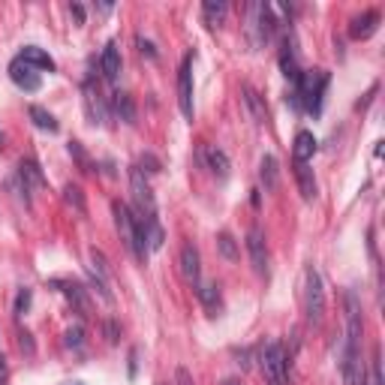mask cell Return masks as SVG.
<instances>
[{
  "instance_id": "1",
  "label": "cell",
  "mask_w": 385,
  "mask_h": 385,
  "mask_svg": "<svg viewBox=\"0 0 385 385\" xmlns=\"http://www.w3.org/2000/svg\"><path fill=\"white\" fill-rule=\"evenodd\" d=\"M328 82H331V75H328L325 70H307V73L301 70V75L295 78V90H292V103L307 109L310 115H319L322 94H325Z\"/></svg>"
},
{
  "instance_id": "2",
  "label": "cell",
  "mask_w": 385,
  "mask_h": 385,
  "mask_svg": "<svg viewBox=\"0 0 385 385\" xmlns=\"http://www.w3.org/2000/svg\"><path fill=\"white\" fill-rule=\"evenodd\" d=\"M259 367H262L265 385H289V355L280 341H271L259 353Z\"/></svg>"
},
{
  "instance_id": "3",
  "label": "cell",
  "mask_w": 385,
  "mask_h": 385,
  "mask_svg": "<svg viewBox=\"0 0 385 385\" xmlns=\"http://www.w3.org/2000/svg\"><path fill=\"white\" fill-rule=\"evenodd\" d=\"M304 316H307L310 325H319L325 316V289H322V277L313 265L304 271Z\"/></svg>"
},
{
  "instance_id": "4",
  "label": "cell",
  "mask_w": 385,
  "mask_h": 385,
  "mask_svg": "<svg viewBox=\"0 0 385 385\" xmlns=\"http://www.w3.org/2000/svg\"><path fill=\"white\" fill-rule=\"evenodd\" d=\"M115 223H118V232H121L123 247H127V250L139 259V262H145L148 253H145V247L139 241V223H135V214L127 205H121V202H115Z\"/></svg>"
},
{
  "instance_id": "5",
  "label": "cell",
  "mask_w": 385,
  "mask_h": 385,
  "mask_svg": "<svg viewBox=\"0 0 385 385\" xmlns=\"http://www.w3.org/2000/svg\"><path fill=\"white\" fill-rule=\"evenodd\" d=\"M250 25H247V30H250L253 37V45H265L271 42V37H274L277 30V18H274V6L268 4H250Z\"/></svg>"
},
{
  "instance_id": "6",
  "label": "cell",
  "mask_w": 385,
  "mask_h": 385,
  "mask_svg": "<svg viewBox=\"0 0 385 385\" xmlns=\"http://www.w3.org/2000/svg\"><path fill=\"white\" fill-rule=\"evenodd\" d=\"M130 190H133V199L139 211H135V217H157V199H154V190L151 184L145 181V172L139 169H133L130 172Z\"/></svg>"
},
{
  "instance_id": "7",
  "label": "cell",
  "mask_w": 385,
  "mask_h": 385,
  "mask_svg": "<svg viewBox=\"0 0 385 385\" xmlns=\"http://www.w3.org/2000/svg\"><path fill=\"white\" fill-rule=\"evenodd\" d=\"M178 106L181 115L192 121V54H187L178 70Z\"/></svg>"
},
{
  "instance_id": "8",
  "label": "cell",
  "mask_w": 385,
  "mask_h": 385,
  "mask_svg": "<svg viewBox=\"0 0 385 385\" xmlns=\"http://www.w3.org/2000/svg\"><path fill=\"white\" fill-rule=\"evenodd\" d=\"M247 253H250L256 274H268V247H265V235L259 226H253V229L247 232Z\"/></svg>"
},
{
  "instance_id": "9",
  "label": "cell",
  "mask_w": 385,
  "mask_h": 385,
  "mask_svg": "<svg viewBox=\"0 0 385 385\" xmlns=\"http://www.w3.org/2000/svg\"><path fill=\"white\" fill-rule=\"evenodd\" d=\"M9 78H13V85H18L21 90H39V85H42V78H39V73L33 70V66H28L25 61H13L9 63Z\"/></svg>"
},
{
  "instance_id": "10",
  "label": "cell",
  "mask_w": 385,
  "mask_h": 385,
  "mask_svg": "<svg viewBox=\"0 0 385 385\" xmlns=\"http://www.w3.org/2000/svg\"><path fill=\"white\" fill-rule=\"evenodd\" d=\"M181 274L190 286H199V277H202V259H199V250L196 244H184L181 247Z\"/></svg>"
},
{
  "instance_id": "11",
  "label": "cell",
  "mask_w": 385,
  "mask_h": 385,
  "mask_svg": "<svg viewBox=\"0 0 385 385\" xmlns=\"http://www.w3.org/2000/svg\"><path fill=\"white\" fill-rule=\"evenodd\" d=\"M54 286H58L63 295H66V301L73 304V307L82 313V316H87L90 313V301H87V289L82 286V283H75V280H54Z\"/></svg>"
},
{
  "instance_id": "12",
  "label": "cell",
  "mask_w": 385,
  "mask_h": 385,
  "mask_svg": "<svg viewBox=\"0 0 385 385\" xmlns=\"http://www.w3.org/2000/svg\"><path fill=\"white\" fill-rule=\"evenodd\" d=\"M379 13L377 9H367V13H361V16H355L353 21H349V37L353 39H367V37H373L377 33V28H379Z\"/></svg>"
},
{
  "instance_id": "13",
  "label": "cell",
  "mask_w": 385,
  "mask_h": 385,
  "mask_svg": "<svg viewBox=\"0 0 385 385\" xmlns=\"http://www.w3.org/2000/svg\"><path fill=\"white\" fill-rule=\"evenodd\" d=\"M18 61H25L28 66H33V70H45V73H54L58 70V63H54V58L45 49H39V45H25V49L18 51Z\"/></svg>"
},
{
  "instance_id": "14",
  "label": "cell",
  "mask_w": 385,
  "mask_h": 385,
  "mask_svg": "<svg viewBox=\"0 0 385 385\" xmlns=\"http://www.w3.org/2000/svg\"><path fill=\"white\" fill-rule=\"evenodd\" d=\"M18 181H21V190L30 192V190H42L45 187V175H42V169L37 160H21L18 163Z\"/></svg>"
},
{
  "instance_id": "15",
  "label": "cell",
  "mask_w": 385,
  "mask_h": 385,
  "mask_svg": "<svg viewBox=\"0 0 385 385\" xmlns=\"http://www.w3.org/2000/svg\"><path fill=\"white\" fill-rule=\"evenodd\" d=\"M85 109H87V118L90 123H106L109 121V103L94 90V85H85Z\"/></svg>"
},
{
  "instance_id": "16",
  "label": "cell",
  "mask_w": 385,
  "mask_h": 385,
  "mask_svg": "<svg viewBox=\"0 0 385 385\" xmlns=\"http://www.w3.org/2000/svg\"><path fill=\"white\" fill-rule=\"evenodd\" d=\"M280 66H283V75L286 78H295L301 75V70H298V51H295V39H292V33H286L283 37V45H280Z\"/></svg>"
},
{
  "instance_id": "17",
  "label": "cell",
  "mask_w": 385,
  "mask_h": 385,
  "mask_svg": "<svg viewBox=\"0 0 385 385\" xmlns=\"http://www.w3.org/2000/svg\"><path fill=\"white\" fill-rule=\"evenodd\" d=\"M99 70H103L106 82H118V75H121V51H118V42H106L103 54H99Z\"/></svg>"
},
{
  "instance_id": "18",
  "label": "cell",
  "mask_w": 385,
  "mask_h": 385,
  "mask_svg": "<svg viewBox=\"0 0 385 385\" xmlns=\"http://www.w3.org/2000/svg\"><path fill=\"white\" fill-rule=\"evenodd\" d=\"M196 295H199V301H202V307L208 310V316H220L223 298H220V286H217V283H199V286H196Z\"/></svg>"
},
{
  "instance_id": "19",
  "label": "cell",
  "mask_w": 385,
  "mask_h": 385,
  "mask_svg": "<svg viewBox=\"0 0 385 385\" xmlns=\"http://www.w3.org/2000/svg\"><path fill=\"white\" fill-rule=\"evenodd\" d=\"M259 181H262L265 192H274L280 187V163H277V157H271V154L262 157V163H259Z\"/></svg>"
},
{
  "instance_id": "20",
  "label": "cell",
  "mask_w": 385,
  "mask_h": 385,
  "mask_svg": "<svg viewBox=\"0 0 385 385\" xmlns=\"http://www.w3.org/2000/svg\"><path fill=\"white\" fill-rule=\"evenodd\" d=\"M111 109H115V115L123 123H135V118H139V111H135V99L130 94H123V90L111 94Z\"/></svg>"
},
{
  "instance_id": "21",
  "label": "cell",
  "mask_w": 385,
  "mask_h": 385,
  "mask_svg": "<svg viewBox=\"0 0 385 385\" xmlns=\"http://www.w3.org/2000/svg\"><path fill=\"white\" fill-rule=\"evenodd\" d=\"M292 154H295V163H307L316 154V135L310 130H301L295 135V148H292Z\"/></svg>"
},
{
  "instance_id": "22",
  "label": "cell",
  "mask_w": 385,
  "mask_h": 385,
  "mask_svg": "<svg viewBox=\"0 0 385 385\" xmlns=\"http://www.w3.org/2000/svg\"><path fill=\"white\" fill-rule=\"evenodd\" d=\"M295 181H298V190L304 199H316V178H313V169L307 163H295Z\"/></svg>"
},
{
  "instance_id": "23",
  "label": "cell",
  "mask_w": 385,
  "mask_h": 385,
  "mask_svg": "<svg viewBox=\"0 0 385 385\" xmlns=\"http://www.w3.org/2000/svg\"><path fill=\"white\" fill-rule=\"evenodd\" d=\"M226 13H229L226 0H205V4H202V16H205V21L211 28H220L226 21Z\"/></svg>"
},
{
  "instance_id": "24",
  "label": "cell",
  "mask_w": 385,
  "mask_h": 385,
  "mask_svg": "<svg viewBox=\"0 0 385 385\" xmlns=\"http://www.w3.org/2000/svg\"><path fill=\"white\" fill-rule=\"evenodd\" d=\"M205 163H208V169H211V172L217 175L220 181L229 178V157H226L220 148H208V151H205Z\"/></svg>"
},
{
  "instance_id": "25",
  "label": "cell",
  "mask_w": 385,
  "mask_h": 385,
  "mask_svg": "<svg viewBox=\"0 0 385 385\" xmlns=\"http://www.w3.org/2000/svg\"><path fill=\"white\" fill-rule=\"evenodd\" d=\"M241 94H244V103H247V109H250L253 121H256V123H265V106H262V99H259L256 90H253L250 85H244Z\"/></svg>"
},
{
  "instance_id": "26",
  "label": "cell",
  "mask_w": 385,
  "mask_h": 385,
  "mask_svg": "<svg viewBox=\"0 0 385 385\" xmlns=\"http://www.w3.org/2000/svg\"><path fill=\"white\" fill-rule=\"evenodd\" d=\"M28 115H30V121L37 123L39 130H45V133H58V121H54L51 111H45L42 106H30Z\"/></svg>"
},
{
  "instance_id": "27",
  "label": "cell",
  "mask_w": 385,
  "mask_h": 385,
  "mask_svg": "<svg viewBox=\"0 0 385 385\" xmlns=\"http://www.w3.org/2000/svg\"><path fill=\"white\" fill-rule=\"evenodd\" d=\"M63 199H66V205H73L78 214L87 211V205H85V192H82V187H78V184H66V187H63Z\"/></svg>"
},
{
  "instance_id": "28",
  "label": "cell",
  "mask_w": 385,
  "mask_h": 385,
  "mask_svg": "<svg viewBox=\"0 0 385 385\" xmlns=\"http://www.w3.org/2000/svg\"><path fill=\"white\" fill-rule=\"evenodd\" d=\"M217 247H220V253L229 259V262H235V259H238V244H235V238L229 232H220L217 235Z\"/></svg>"
},
{
  "instance_id": "29",
  "label": "cell",
  "mask_w": 385,
  "mask_h": 385,
  "mask_svg": "<svg viewBox=\"0 0 385 385\" xmlns=\"http://www.w3.org/2000/svg\"><path fill=\"white\" fill-rule=\"evenodd\" d=\"M63 343L66 346H82L85 343V328L82 325H73V328H66V334H63Z\"/></svg>"
},
{
  "instance_id": "30",
  "label": "cell",
  "mask_w": 385,
  "mask_h": 385,
  "mask_svg": "<svg viewBox=\"0 0 385 385\" xmlns=\"http://www.w3.org/2000/svg\"><path fill=\"white\" fill-rule=\"evenodd\" d=\"M30 307V289H18V295H16V316H25Z\"/></svg>"
},
{
  "instance_id": "31",
  "label": "cell",
  "mask_w": 385,
  "mask_h": 385,
  "mask_svg": "<svg viewBox=\"0 0 385 385\" xmlns=\"http://www.w3.org/2000/svg\"><path fill=\"white\" fill-rule=\"evenodd\" d=\"M135 169H139V172H160V160H157V157L154 154H145L142 157V160H139V166H135Z\"/></svg>"
},
{
  "instance_id": "32",
  "label": "cell",
  "mask_w": 385,
  "mask_h": 385,
  "mask_svg": "<svg viewBox=\"0 0 385 385\" xmlns=\"http://www.w3.org/2000/svg\"><path fill=\"white\" fill-rule=\"evenodd\" d=\"M18 349H21V353H28V355L37 353V346H33L30 331H18Z\"/></svg>"
},
{
  "instance_id": "33",
  "label": "cell",
  "mask_w": 385,
  "mask_h": 385,
  "mask_svg": "<svg viewBox=\"0 0 385 385\" xmlns=\"http://www.w3.org/2000/svg\"><path fill=\"white\" fill-rule=\"evenodd\" d=\"M135 42H139V49H142V51H148V58H157V49H154V42H151V39H145V37H139V39H135Z\"/></svg>"
},
{
  "instance_id": "34",
  "label": "cell",
  "mask_w": 385,
  "mask_h": 385,
  "mask_svg": "<svg viewBox=\"0 0 385 385\" xmlns=\"http://www.w3.org/2000/svg\"><path fill=\"white\" fill-rule=\"evenodd\" d=\"M0 385H9V365L4 355H0Z\"/></svg>"
},
{
  "instance_id": "35",
  "label": "cell",
  "mask_w": 385,
  "mask_h": 385,
  "mask_svg": "<svg viewBox=\"0 0 385 385\" xmlns=\"http://www.w3.org/2000/svg\"><path fill=\"white\" fill-rule=\"evenodd\" d=\"M106 334H109V343L118 341V325L115 322H106Z\"/></svg>"
},
{
  "instance_id": "36",
  "label": "cell",
  "mask_w": 385,
  "mask_h": 385,
  "mask_svg": "<svg viewBox=\"0 0 385 385\" xmlns=\"http://www.w3.org/2000/svg\"><path fill=\"white\" fill-rule=\"evenodd\" d=\"M178 385H192V379H190V373H187L184 367H181V370H178Z\"/></svg>"
},
{
  "instance_id": "37",
  "label": "cell",
  "mask_w": 385,
  "mask_h": 385,
  "mask_svg": "<svg viewBox=\"0 0 385 385\" xmlns=\"http://www.w3.org/2000/svg\"><path fill=\"white\" fill-rule=\"evenodd\" d=\"M70 13H73V16L78 18V21H85V9L78 6V4H73V6H70Z\"/></svg>"
},
{
  "instance_id": "38",
  "label": "cell",
  "mask_w": 385,
  "mask_h": 385,
  "mask_svg": "<svg viewBox=\"0 0 385 385\" xmlns=\"http://www.w3.org/2000/svg\"><path fill=\"white\" fill-rule=\"evenodd\" d=\"M220 385H241V379H232V377H229V379H223Z\"/></svg>"
},
{
  "instance_id": "39",
  "label": "cell",
  "mask_w": 385,
  "mask_h": 385,
  "mask_svg": "<svg viewBox=\"0 0 385 385\" xmlns=\"http://www.w3.org/2000/svg\"><path fill=\"white\" fill-rule=\"evenodd\" d=\"M0 145H4V135H0Z\"/></svg>"
},
{
  "instance_id": "40",
  "label": "cell",
  "mask_w": 385,
  "mask_h": 385,
  "mask_svg": "<svg viewBox=\"0 0 385 385\" xmlns=\"http://www.w3.org/2000/svg\"><path fill=\"white\" fill-rule=\"evenodd\" d=\"M75 385H78V382H75Z\"/></svg>"
}]
</instances>
